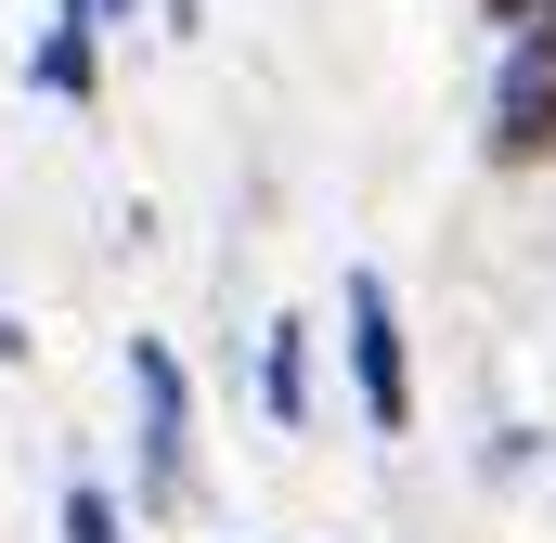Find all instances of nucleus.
<instances>
[{"instance_id":"obj_10","label":"nucleus","mask_w":556,"mask_h":543,"mask_svg":"<svg viewBox=\"0 0 556 543\" xmlns=\"http://www.w3.org/2000/svg\"><path fill=\"white\" fill-rule=\"evenodd\" d=\"M479 13H492V26H518V13H544V0H479Z\"/></svg>"},{"instance_id":"obj_7","label":"nucleus","mask_w":556,"mask_h":543,"mask_svg":"<svg viewBox=\"0 0 556 543\" xmlns=\"http://www.w3.org/2000/svg\"><path fill=\"white\" fill-rule=\"evenodd\" d=\"M207 26V0H155V39H194Z\"/></svg>"},{"instance_id":"obj_8","label":"nucleus","mask_w":556,"mask_h":543,"mask_svg":"<svg viewBox=\"0 0 556 543\" xmlns=\"http://www.w3.org/2000/svg\"><path fill=\"white\" fill-rule=\"evenodd\" d=\"M26 350H39V337H26V311H0V376H26Z\"/></svg>"},{"instance_id":"obj_9","label":"nucleus","mask_w":556,"mask_h":543,"mask_svg":"<svg viewBox=\"0 0 556 543\" xmlns=\"http://www.w3.org/2000/svg\"><path fill=\"white\" fill-rule=\"evenodd\" d=\"M104 26H155V0H104Z\"/></svg>"},{"instance_id":"obj_6","label":"nucleus","mask_w":556,"mask_h":543,"mask_svg":"<svg viewBox=\"0 0 556 543\" xmlns=\"http://www.w3.org/2000/svg\"><path fill=\"white\" fill-rule=\"evenodd\" d=\"M52 531H65V543H130V505H117L104 479H65V505H52Z\"/></svg>"},{"instance_id":"obj_1","label":"nucleus","mask_w":556,"mask_h":543,"mask_svg":"<svg viewBox=\"0 0 556 543\" xmlns=\"http://www.w3.org/2000/svg\"><path fill=\"white\" fill-rule=\"evenodd\" d=\"M337 363H350V414L376 440H415V324H402V285L376 260L337 272Z\"/></svg>"},{"instance_id":"obj_11","label":"nucleus","mask_w":556,"mask_h":543,"mask_svg":"<svg viewBox=\"0 0 556 543\" xmlns=\"http://www.w3.org/2000/svg\"><path fill=\"white\" fill-rule=\"evenodd\" d=\"M544 13H556V0H544Z\"/></svg>"},{"instance_id":"obj_2","label":"nucleus","mask_w":556,"mask_h":543,"mask_svg":"<svg viewBox=\"0 0 556 543\" xmlns=\"http://www.w3.org/2000/svg\"><path fill=\"white\" fill-rule=\"evenodd\" d=\"M130 505L142 518L194 505V376L168 337H130Z\"/></svg>"},{"instance_id":"obj_3","label":"nucleus","mask_w":556,"mask_h":543,"mask_svg":"<svg viewBox=\"0 0 556 543\" xmlns=\"http://www.w3.org/2000/svg\"><path fill=\"white\" fill-rule=\"evenodd\" d=\"M479 155L505 181H531L556 155V13H518L492 26V104H479Z\"/></svg>"},{"instance_id":"obj_5","label":"nucleus","mask_w":556,"mask_h":543,"mask_svg":"<svg viewBox=\"0 0 556 543\" xmlns=\"http://www.w3.org/2000/svg\"><path fill=\"white\" fill-rule=\"evenodd\" d=\"M260 414H273V440H298L324 414V324L311 311H273L260 324Z\"/></svg>"},{"instance_id":"obj_4","label":"nucleus","mask_w":556,"mask_h":543,"mask_svg":"<svg viewBox=\"0 0 556 543\" xmlns=\"http://www.w3.org/2000/svg\"><path fill=\"white\" fill-rule=\"evenodd\" d=\"M104 0H52L39 13V39H26V91L39 104H104Z\"/></svg>"}]
</instances>
